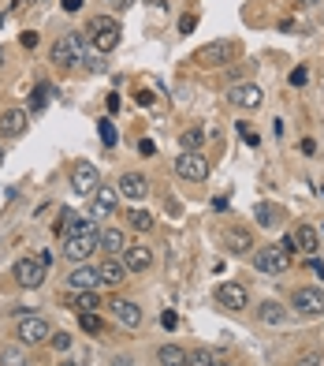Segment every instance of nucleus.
I'll return each instance as SVG.
<instances>
[{
	"instance_id": "9d476101",
	"label": "nucleus",
	"mask_w": 324,
	"mask_h": 366,
	"mask_svg": "<svg viewBox=\"0 0 324 366\" xmlns=\"http://www.w3.org/2000/svg\"><path fill=\"white\" fill-rule=\"evenodd\" d=\"M97 247H101V235H68L63 240V258L68 262H90L97 254Z\"/></svg>"
},
{
	"instance_id": "c03bdc74",
	"label": "nucleus",
	"mask_w": 324,
	"mask_h": 366,
	"mask_svg": "<svg viewBox=\"0 0 324 366\" xmlns=\"http://www.w3.org/2000/svg\"><path fill=\"white\" fill-rule=\"evenodd\" d=\"M82 8V0H63V12H79Z\"/></svg>"
},
{
	"instance_id": "a878e982",
	"label": "nucleus",
	"mask_w": 324,
	"mask_h": 366,
	"mask_svg": "<svg viewBox=\"0 0 324 366\" xmlns=\"http://www.w3.org/2000/svg\"><path fill=\"white\" fill-rule=\"evenodd\" d=\"M0 366H26V344H4L0 347Z\"/></svg>"
},
{
	"instance_id": "aec40b11",
	"label": "nucleus",
	"mask_w": 324,
	"mask_h": 366,
	"mask_svg": "<svg viewBox=\"0 0 324 366\" xmlns=\"http://www.w3.org/2000/svg\"><path fill=\"white\" fill-rule=\"evenodd\" d=\"M224 243H227L231 254H239V258H243V254H254V235H250L246 228H227Z\"/></svg>"
},
{
	"instance_id": "4be33fe9",
	"label": "nucleus",
	"mask_w": 324,
	"mask_h": 366,
	"mask_svg": "<svg viewBox=\"0 0 324 366\" xmlns=\"http://www.w3.org/2000/svg\"><path fill=\"white\" fill-rule=\"evenodd\" d=\"M156 363L161 366H190V351L179 344H161L156 347Z\"/></svg>"
},
{
	"instance_id": "f704fd0d",
	"label": "nucleus",
	"mask_w": 324,
	"mask_h": 366,
	"mask_svg": "<svg viewBox=\"0 0 324 366\" xmlns=\"http://www.w3.org/2000/svg\"><path fill=\"white\" fill-rule=\"evenodd\" d=\"M52 347H57V351H68V347H71V336L68 333H60V329H57V333H52V340H49Z\"/></svg>"
},
{
	"instance_id": "c9c22d12",
	"label": "nucleus",
	"mask_w": 324,
	"mask_h": 366,
	"mask_svg": "<svg viewBox=\"0 0 324 366\" xmlns=\"http://www.w3.org/2000/svg\"><path fill=\"white\" fill-rule=\"evenodd\" d=\"M194 26H198V15H194V12H187V15L179 19V34H190Z\"/></svg>"
},
{
	"instance_id": "dca6fc26",
	"label": "nucleus",
	"mask_w": 324,
	"mask_h": 366,
	"mask_svg": "<svg viewBox=\"0 0 324 366\" xmlns=\"http://www.w3.org/2000/svg\"><path fill=\"white\" fill-rule=\"evenodd\" d=\"M119 195L131 198V202H142V198L150 195V180H145L142 172H123V176H119Z\"/></svg>"
},
{
	"instance_id": "9b49d317",
	"label": "nucleus",
	"mask_w": 324,
	"mask_h": 366,
	"mask_svg": "<svg viewBox=\"0 0 324 366\" xmlns=\"http://www.w3.org/2000/svg\"><path fill=\"white\" fill-rule=\"evenodd\" d=\"M68 288L71 291H97L101 288V269L90 262H79L75 269L68 273Z\"/></svg>"
},
{
	"instance_id": "2f4dec72",
	"label": "nucleus",
	"mask_w": 324,
	"mask_h": 366,
	"mask_svg": "<svg viewBox=\"0 0 324 366\" xmlns=\"http://www.w3.org/2000/svg\"><path fill=\"white\" fill-rule=\"evenodd\" d=\"M79 325H82V333H94V336L105 329V322L97 318V310H82V314H79Z\"/></svg>"
},
{
	"instance_id": "de8ad7c7",
	"label": "nucleus",
	"mask_w": 324,
	"mask_h": 366,
	"mask_svg": "<svg viewBox=\"0 0 324 366\" xmlns=\"http://www.w3.org/2000/svg\"><path fill=\"white\" fill-rule=\"evenodd\" d=\"M0 64H4V45H0Z\"/></svg>"
},
{
	"instance_id": "bb28decb",
	"label": "nucleus",
	"mask_w": 324,
	"mask_h": 366,
	"mask_svg": "<svg viewBox=\"0 0 324 366\" xmlns=\"http://www.w3.org/2000/svg\"><path fill=\"white\" fill-rule=\"evenodd\" d=\"M179 146L183 150H201V146H205V127H187V131L179 135Z\"/></svg>"
},
{
	"instance_id": "ddd939ff",
	"label": "nucleus",
	"mask_w": 324,
	"mask_h": 366,
	"mask_svg": "<svg viewBox=\"0 0 324 366\" xmlns=\"http://www.w3.org/2000/svg\"><path fill=\"white\" fill-rule=\"evenodd\" d=\"M227 102H231V105H239V108H261L265 90L257 86V82H239V86H231Z\"/></svg>"
},
{
	"instance_id": "412c9836",
	"label": "nucleus",
	"mask_w": 324,
	"mask_h": 366,
	"mask_svg": "<svg viewBox=\"0 0 324 366\" xmlns=\"http://www.w3.org/2000/svg\"><path fill=\"white\" fill-rule=\"evenodd\" d=\"M291 235H294V243H298V254H310V258L317 254V247H321V232H317L313 224H298Z\"/></svg>"
},
{
	"instance_id": "6e6552de",
	"label": "nucleus",
	"mask_w": 324,
	"mask_h": 366,
	"mask_svg": "<svg viewBox=\"0 0 324 366\" xmlns=\"http://www.w3.org/2000/svg\"><path fill=\"white\" fill-rule=\"evenodd\" d=\"M291 303H294V314H305V318H321V314H324V288H313V285H305V288H294Z\"/></svg>"
},
{
	"instance_id": "c85d7f7f",
	"label": "nucleus",
	"mask_w": 324,
	"mask_h": 366,
	"mask_svg": "<svg viewBox=\"0 0 324 366\" xmlns=\"http://www.w3.org/2000/svg\"><path fill=\"white\" fill-rule=\"evenodd\" d=\"M127 221H131V228H138V232H150V228L156 224L150 209H131V213H127Z\"/></svg>"
},
{
	"instance_id": "423d86ee",
	"label": "nucleus",
	"mask_w": 324,
	"mask_h": 366,
	"mask_svg": "<svg viewBox=\"0 0 324 366\" xmlns=\"http://www.w3.org/2000/svg\"><path fill=\"white\" fill-rule=\"evenodd\" d=\"M175 176L190 180V183H201L209 180V161L201 150H183L179 157H175Z\"/></svg>"
},
{
	"instance_id": "3c124183",
	"label": "nucleus",
	"mask_w": 324,
	"mask_h": 366,
	"mask_svg": "<svg viewBox=\"0 0 324 366\" xmlns=\"http://www.w3.org/2000/svg\"><path fill=\"white\" fill-rule=\"evenodd\" d=\"M30 4H45V0H30Z\"/></svg>"
},
{
	"instance_id": "79ce46f5",
	"label": "nucleus",
	"mask_w": 324,
	"mask_h": 366,
	"mask_svg": "<svg viewBox=\"0 0 324 366\" xmlns=\"http://www.w3.org/2000/svg\"><path fill=\"white\" fill-rule=\"evenodd\" d=\"M310 273H313V277H324V262H317V258H310Z\"/></svg>"
},
{
	"instance_id": "6ab92c4d",
	"label": "nucleus",
	"mask_w": 324,
	"mask_h": 366,
	"mask_svg": "<svg viewBox=\"0 0 324 366\" xmlns=\"http://www.w3.org/2000/svg\"><path fill=\"white\" fill-rule=\"evenodd\" d=\"M97 269H101V285H108V288L123 285V280L131 277V269H127L123 258H108L105 265H97Z\"/></svg>"
},
{
	"instance_id": "a19ab883",
	"label": "nucleus",
	"mask_w": 324,
	"mask_h": 366,
	"mask_svg": "<svg viewBox=\"0 0 324 366\" xmlns=\"http://www.w3.org/2000/svg\"><path fill=\"white\" fill-rule=\"evenodd\" d=\"M280 247H283V251H287V254H298V243H294V235H287V240H283Z\"/></svg>"
},
{
	"instance_id": "1a4fd4ad",
	"label": "nucleus",
	"mask_w": 324,
	"mask_h": 366,
	"mask_svg": "<svg viewBox=\"0 0 324 366\" xmlns=\"http://www.w3.org/2000/svg\"><path fill=\"white\" fill-rule=\"evenodd\" d=\"M97 187H101L97 164H90V161H75V164H71V191H75V195H94Z\"/></svg>"
},
{
	"instance_id": "f03ea898",
	"label": "nucleus",
	"mask_w": 324,
	"mask_h": 366,
	"mask_svg": "<svg viewBox=\"0 0 324 366\" xmlns=\"http://www.w3.org/2000/svg\"><path fill=\"white\" fill-rule=\"evenodd\" d=\"M119 23L112 19V15H94V19L86 23V38H90V45L105 57V52H112L116 45H119Z\"/></svg>"
},
{
	"instance_id": "a18cd8bd",
	"label": "nucleus",
	"mask_w": 324,
	"mask_h": 366,
	"mask_svg": "<svg viewBox=\"0 0 324 366\" xmlns=\"http://www.w3.org/2000/svg\"><path fill=\"white\" fill-rule=\"evenodd\" d=\"M298 4H305V8H313V4H321V0H298Z\"/></svg>"
},
{
	"instance_id": "b1692460",
	"label": "nucleus",
	"mask_w": 324,
	"mask_h": 366,
	"mask_svg": "<svg viewBox=\"0 0 324 366\" xmlns=\"http://www.w3.org/2000/svg\"><path fill=\"white\" fill-rule=\"evenodd\" d=\"M101 251H108V258H116L119 251H127V235L119 228H101Z\"/></svg>"
},
{
	"instance_id": "0eeeda50",
	"label": "nucleus",
	"mask_w": 324,
	"mask_h": 366,
	"mask_svg": "<svg viewBox=\"0 0 324 366\" xmlns=\"http://www.w3.org/2000/svg\"><path fill=\"white\" fill-rule=\"evenodd\" d=\"M15 280L26 288V291H34V288H41L45 285V277H49V265H45L41 258H34V254H26V258L15 262Z\"/></svg>"
},
{
	"instance_id": "2eb2a0df",
	"label": "nucleus",
	"mask_w": 324,
	"mask_h": 366,
	"mask_svg": "<svg viewBox=\"0 0 324 366\" xmlns=\"http://www.w3.org/2000/svg\"><path fill=\"white\" fill-rule=\"evenodd\" d=\"M216 303L227 307V310H246L250 291H246V285H235V280H227V285L216 288Z\"/></svg>"
},
{
	"instance_id": "20e7f679",
	"label": "nucleus",
	"mask_w": 324,
	"mask_h": 366,
	"mask_svg": "<svg viewBox=\"0 0 324 366\" xmlns=\"http://www.w3.org/2000/svg\"><path fill=\"white\" fill-rule=\"evenodd\" d=\"M239 57V41H209V45H201L198 52H194V60L201 64V68H227V64H235Z\"/></svg>"
},
{
	"instance_id": "393cba45",
	"label": "nucleus",
	"mask_w": 324,
	"mask_h": 366,
	"mask_svg": "<svg viewBox=\"0 0 324 366\" xmlns=\"http://www.w3.org/2000/svg\"><path fill=\"white\" fill-rule=\"evenodd\" d=\"M68 307L82 314V310H97L101 299H97V291H71V296H68Z\"/></svg>"
},
{
	"instance_id": "f3484780",
	"label": "nucleus",
	"mask_w": 324,
	"mask_h": 366,
	"mask_svg": "<svg viewBox=\"0 0 324 366\" xmlns=\"http://www.w3.org/2000/svg\"><path fill=\"white\" fill-rule=\"evenodd\" d=\"M26 131V108H4L0 113V135L4 139H19Z\"/></svg>"
},
{
	"instance_id": "e433bc0d",
	"label": "nucleus",
	"mask_w": 324,
	"mask_h": 366,
	"mask_svg": "<svg viewBox=\"0 0 324 366\" xmlns=\"http://www.w3.org/2000/svg\"><path fill=\"white\" fill-rule=\"evenodd\" d=\"M138 153H142V157H153V153H156L153 139H142V142H138Z\"/></svg>"
},
{
	"instance_id": "ea45409f",
	"label": "nucleus",
	"mask_w": 324,
	"mask_h": 366,
	"mask_svg": "<svg viewBox=\"0 0 324 366\" xmlns=\"http://www.w3.org/2000/svg\"><path fill=\"white\" fill-rule=\"evenodd\" d=\"M302 82H305V68H294L291 71V86H302Z\"/></svg>"
},
{
	"instance_id": "7c9ffc66",
	"label": "nucleus",
	"mask_w": 324,
	"mask_h": 366,
	"mask_svg": "<svg viewBox=\"0 0 324 366\" xmlns=\"http://www.w3.org/2000/svg\"><path fill=\"white\" fill-rule=\"evenodd\" d=\"M294 366H324V351L321 347H305V351L294 355Z\"/></svg>"
},
{
	"instance_id": "72a5a7b5",
	"label": "nucleus",
	"mask_w": 324,
	"mask_h": 366,
	"mask_svg": "<svg viewBox=\"0 0 324 366\" xmlns=\"http://www.w3.org/2000/svg\"><path fill=\"white\" fill-rule=\"evenodd\" d=\"M49 94H52V86H49V82H38V90H34V108H45V102H49Z\"/></svg>"
},
{
	"instance_id": "7ed1b4c3",
	"label": "nucleus",
	"mask_w": 324,
	"mask_h": 366,
	"mask_svg": "<svg viewBox=\"0 0 324 366\" xmlns=\"http://www.w3.org/2000/svg\"><path fill=\"white\" fill-rule=\"evenodd\" d=\"M15 340L26 344V347L49 344V340H52V325H49V318H41V314H23V318H19V325H15Z\"/></svg>"
},
{
	"instance_id": "4c0bfd02",
	"label": "nucleus",
	"mask_w": 324,
	"mask_h": 366,
	"mask_svg": "<svg viewBox=\"0 0 324 366\" xmlns=\"http://www.w3.org/2000/svg\"><path fill=\"white\" fill-rule=\"evenodd\" d=\"M161 325H164V329H175V325H179V318H175V310H164V314H161Z\"/></svg>"
},
{
	"instance_id": "09e8293b",
	"label": "nucleus",
	"mask_w": 324,
	"mask_h": 366,
	"mask_svg": "<svg viewBox=\"0 0 324 366\" xmlns=\"http://www.w3.org/2000/svg\"><path fill=\"white\" fill-rule=\"evenodd\" d=\"M0 164H4V146H0Z\"/></svg>"
},
{
	"instance_id": "f8f14e48",
	"label": "nucleus",
	"mask_w": 324,
	"mask_h": 366,
	"mask_svg": "<svg viewBox=\"0 0 324 366\" xmlns=\"http://www.w3.org/2000/svg\"><path fill=\"white\" fill-rule=\"evenodd\" d=\"M119 187H108V183H101V187L94 191V206H90V217L94 221H105L108 213H116V206H119Z\"/></svg>"
},
{
	"instance_id": "473e14b6",
	"label": "nucleus",
	"mask_w": 324,
	"mask_h": 366,
	"mask_svg": "<svg viewBox=\"0 0 324 366\" xmlns=\"http://www.w3.org/2000/svg\"><path fill=\"white\" fill-rule=\"evenodd\" d=\"M212 363H216V351H209V347L190 351V366H212Z\"/></svg>"
},
{
	"instance_id": "37998d69",
	"label": "nucleus",
	"mask_w": 324,
	"mask_h": 366,
	"mask_svg": "<svg viewBox=\"0 0 324 366\" xmlns=\"http://www.w3.org/2000/svg\"><path fill=\"white\" fill-rule=\"evenodd\" d=\"M138 105H142V108L153 105V94H150V90H142V94H138Z\"/></svg>"
},
{
	"instance_id": "5701e85b",
	"label": "nucleus",
	"mask_w": 324,
	"mask_h": 366,
	"mask_svg": "<svg viewBox=\"0 0 324 366\" xmlns=\"http://www.w3.org/2000/svg\"><path fill=\"white\" fill-rule=\"evenodd\" d=\"M257 322H261V325H280V322H287V307L276 303V299H265V303L257 307Z\"/></svg>"
},
{
	"instance_id": "39448f33",
	"label": "nucleus",
	"mask_w": 324,
	"mask_h": 366,
	"mask_svg": "<svg viewBox=\"0 0 324 366\" xmlns=\"http://www.w3.org/2000/svg\"><path fill=\"white\" fill-rule=\"evenodd\" d=\"M287 265H291V254H287L280 243H268V247H261V251H254V269L257 273L280 277V273H287Z\"/></svg>"
},
{
	"instance_id": "f257e3e1",
	"label": "nucleus",
	"mask_w": 324,
	"mask_h": 366,
	"mask_svg": "<svg viewBox=\"0 0 324 366\" xmlns=\"http://www.w3.org/2000/svg\"><path fill=\"white\" fill-rule=\"evenodd\" d=\"M86 30H71V34H63V38L52 41V49H49V57L52 64H60V68H75V64L86 60Z\"/></svg>"
},
{
	"instance_id": "cd10ccee",
	"label": "nucleus",
	"mask_w": 324,
	"mask_h": 366,
	"mask_svg": "<svg viewBox=\"0 0 324 366\" xmlns=\"http://www.w3.org/2000/svg\"><path fill=\"white\" fill-rule=\"evenodd\" d=\"M254 217H257V224H261V228H276V224H280V209H276V206H257L254 209Z\"/></svg>"
},
{
	"instance_id": "4468645a",
	"label": "nucleus",
	"mask_w": 324,
	"mask_h": 366,
	"mask_svg": "<svg viewBox=\"0 0 324 366\" xmlns=\"http://www.w3.org/2000/svg\"><path fill=\"white\" fill-rule=\"evenodd\" d=\"M108 310H112V318L123 329H138V325H142V307H138L134 299H112Z\"/></svg>"
},
{
	"instance_id": "a211bd4d",
	"label": "nucleus",
	"mask_w": 324,
	"mask_h": 366,
	"mask_svg": "<svg viewBox=\"0 0 324 366\" xmlns=\"http://www.w3.org/2000/svg\"><path fill=\"white\" fill-rule=\"evenodd\" d=\"M123 262H127V269H131V273H145L153 265V251L145 243H127Z\"/></svg>"
},
{
	"instance_id": "8fccbe9b",
	"label": "nucleus",
	"mask_w": 324,
	"mask_h": 366,
	"mask_svg": "<svg viewBox=\"0 0 324 366\" xmlns=\"http://www.w3.org/2000/svg\"><path fill=\"white\" fill-rule=\"evenodd\" d=\"M212 366H231V363H212Z\"/></svg>"
},
{
	"instance_id": "49530a36",
	"label": "nucleus",
	"mask_w": 324,
	"mask_h": 366,
	"mask_svg": "<svg viewBox=\"0 0 324 366\" xmlns=\"http://www.w3.org/2000/svg\"><path fill=\"white\" fill-rule=\"evenodd\" d=\"M60 366H79V363H71V359H63V363H60Z\"/></svg>"
},
{
	"instance_id": "58836bf2",
	"label": "nucleus",
	"mask_w": 324,
	"mask_h": 366,
	"mask_svg": "<svg viewBox=\"0 0 324 366\" xmlns=\"http://www.w3.org/2000/svg\"><path fill=\"white\" fill-rule=\"evenodd\" d=\"M19 41H23V49H34V45H38V34L26 30V34H19Z\"/></svg>"
},
{
	"instance_id": "c756f323",
	"label": "nucleus",
	"mask_w": 324,
	"mask_h": 366,
	"mask_svg": "<svg viewBox=\"0 0 324 366\" xmlns=\"http://www.w3.org/2000/svg\"><path fill=\"white\" fill-rule=\"evenodd\" d=\"M97 131H101V142H105L108 150H116V146H119V131H116L112 120H97Z\"/></svg>"
}]
</instances>
